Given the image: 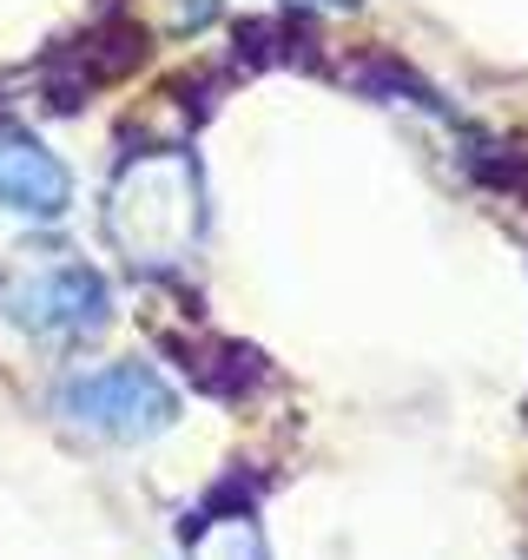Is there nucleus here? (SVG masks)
Here are the masks:
<instances>
[{
    "label": "nucleus",
    "instance_id": "obj_1",
    "mask_svg": "<svg viewBox=\"0 0 528 560\" xmlns=\"http://www.w3.org/2000/svg\"><path fill=\"white\" fill-rule=\"evenodd\" d=\"M106 237L139 270H172L198 244V165L185 152L133 159L106 191Z\"/></svg>",
    "mask_w": 528,
    "mask_h": 560
},
{
    "label": "nucleus",
    "instance_id": "obj_2",
    "mask_svg": "<svg viewBox=\"0 0 528 560\" xmlns=\"http://www.w3.org/2000/svg\"><path fill=\"white\" fill-rule=\"evenodd\" d=\"M0 317L41 343H87L113 324V291L73 250H21L0 270Z\"/></svg>",
    "mask_w": 528,
    "mask_h": 560
},
{
    "label": "nucleus",
    "instance_id": "obj_3",
    "mask_svg": "<svg viewBox=\"0 0 528 560\" xmlns=\"http://www.w3.org/2000/svg\"><path fill=\"white\" fill-rule=\"evenodd\" d=\"M54 409L67 429L100 435V442H152L179 422V396L152 363H106L80 370L54 389Z\"/></svg>",
    "mask_w": 528,
    "mask_h": 560
},
{
    "label": "nucleus",
    "instance_id": "obj_4",
    "mask_svg": "<svg viewBox=\"0 0 528 560\" xmlns=\"http://www.w3.org/2000/svg\"><path fill=\"white\" fill-rule=\"evenodd\" d=\"M73 205L67 165L21 126H0V211L21 218H60Z\"/></svg>",
    "mask_w": 528,
    "mask_h": 560
},
{
    "label": "nucleus",
    "instance_id": "obj_5",
    "mask_svg": "<svg viewBox=\"0 0 528 560\" xmlns=\"http://www.w3.org/2000/svg\"><path fill=\"white\" fill-rule=\"evenodd\" d=\"M165 343H172V357H185L192 383L211 396H244L251 383H264V357L231 337H165Z\"/></svg>",
    "mask_w": 528,
    "mask_h": 560
},
{
    "label": "nucleus",
    "instance_id": "obj_6",
    "mask_svg": "<svg viewBox=\"0 0 528 560\" xmlns=\"http://www.w3.org/2000/svg\"><path fill=\"white\" fill-rule=\"evenodd\" d=\"M192 560H264V540H257V527H251L244 514H231V521H211V527L198 534Z\"/></svg>",
    "mask_w": 528,
    "mask_h": 560
},
{
    "label": "nucleus",
    "instance_id": "obj_7",
    "mask_svg": "<svg viewBox=\"0 0 528 560\" xmlns=\"http://www.w3.org/2000/svg\"><path fill=\"white\" fill-rule=\"evenodd\" d=\"M318 8H357V0H318Z\"/></svg>",
    "mask_w": 528,
    "mask_h": 560
}]
</instances>
